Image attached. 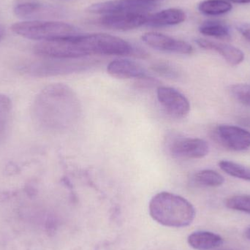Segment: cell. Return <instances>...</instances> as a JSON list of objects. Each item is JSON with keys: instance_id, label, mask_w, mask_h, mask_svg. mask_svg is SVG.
<instances>
[{"instance_id": "6da1fadb", "label": "cell", "mask_w": 250, "mask_h": 250, "mask_svg": "<svg viewBox=\"0 0 250 250\" xmlns=\"http://www.w3.org/2000/svg\"><path fill=\"white\" fill-rule=\"evenodd\" d=\"M32 114L42 127L48 130H64L79 120L80 102L71 88L62 83H54L42 89L37 96Z\"/></svg>"}, {"instance_id": "7a4b0ae2", "label": "cell", "mask_w": 250, "mask_h": 250, "mask_svg": "<svg viewBox=\"0 0 250 250\" xmlns=\"http://www.w3.org/2000/svg\"><path fill=\"white\" fill-rule=\"evenodd\" d=\"M148 209L151 218L166 227H187L195 217L193 205L186 198L171 192L156 194L150 201Z\"/></svg>"}, {"instance_id": "3957f363", "label": "cell", "mask_w": 250, "mask_h": 250, "mask_svg": "<svg viewBox=\"0 0 250 250\" xmlns=\"http://www.w3.org/2000/svg\"><path fill=\"white\" fill-rule=\"evenodd\" d=\"M11 29L22 38L40 42L64 39L78 35L73 25L51 21H23L12 25Z\"/></svg>"}, {"instance_id": "277c9868", "label": "cell", "mask_w": 250, "mask_h": 250, "mask_svg": "<svg viewBox=\"0 0 250 250\" xmlns=\"http://www.w3.org/2000/svg\"><path fill=\"white\" fill-rule=\"evenodd\" d=\"M42 58V60H29L21 63L19 65V70L33 77L42 78L82 71L89 68L90 66L86 62H77L70 60Z\"/></svg>"}, {"instance_id": "5b68a950", "label": "cell", "mask_w": 250, "mask_h": 250, "mask_svg": "<svg viewBox=\"0 0 250 250\" xmlns=\"http://www.w3.org/2000/svg\"><path fill=\"white\" fill-rule=\"evenodd\" d=\"M88 55L129 56L135 50L127 41L108 34L79 35Z\"/></svg>"}, {"instance_id": "8992f818", "label": "cell", "mask_w": 250, "mask_h": 250, "mask_svg": "<svg viewBox=\"0 0 250 250\" xmlns=\"http://www.w3.org/2000/svg\"><path fill=\"white\" fill-rule=\"evenodd\" d=\"M79 36L77 35L64 39L38 42L34 45V53L40 57L62 60H76L87 57Z\"/></svg>"}, {"instance_id": "52a82bcc", "label": "cell", "mask_w": 250, "mask_h": 250, "mask_svg": "<svg viewBox=\"0 0 250 250\" xmlns=\"http://www.w3.org/2000/svg\"><path fill=\"white\" fill-rule=\"evenodd\" d=\"M157 97L163 110L173 118L183 119L189 114V101L177 89L168 86H159Z\"/></svg>"}, {"instance_id": "ba28073f", "label": "cell", "mask_w": 250, "mask_h": 250, "mask_svg": "<svg viewBox=\"0 0 250 250\" xmlns=\"http://www.w3.org/2000/svg\"><path fill=\"white\" fill-rule=\"evenodd\" d=\"M213 136L222 146L233 151H243L250 147V132L233 125L217 126Z\"/></svg>"}, {"instance_id": "9c48e42d", "label": "cell", "mask_w": 250, "mask_h": 250, "mask_svg": "<svg viewBox=\"0 0 250 250\" xmlns=\"http://www.w3.org/2000/svg\"><path fill=\"white\" fill-rule=\"evenodd\" d=\"M154 4L140 0H113L92 4L89 11L95 14L109 15L123 13H146L154 8Z\"/></svg>"}, {"instance_id": "30bf717a", "label": "cell", "mask_w": 250, "mask_h": 250, "mask_svg": "<svg viewBox=\"0 0 250 250\" xmlns=\"http://www.w3.org/2000/svg\"><path fill=\"white\" fill-rule=\"evenodd\" d=\"M169 151L177 158L201 159L208 154L209 146L201 138H179L170 141Z\"/></svg>"}, {"instance_id": "8fae6325", "label": "cell", "mask_w": 250, "mask_h": 250, "mask_svg": "<svg viewBox=\"0 0 250 250\" xmlns=\"http://www.w3.org/2000/svg\"><path fill=\"white\" fill-rule=\"evenodd\" d=\"M141 38L147 45L157 51L185 55L193 52V48L188 42L159 32H147Z\"/></svg>"}, {"instance_id": "7c38bea8", "label": "cell", "mask_w": 250, "mask_h": 250, "mask_svg": "<svg viewBox=\"0 0 250 250\" xmlns=\"http://www.w3.org/2000/svg\"><path fill=\"white\" fill-rule=\"evenodd\" d=\"M149 15L144 13H123L105 15L100 19L99 23L104 27L119 31L138 29L148 22Z\"/></svg>"}, {"instance_id": "4fadbf2b", "label": "cell", "mask_w": 250, "mask_h": 250, "mask_svg": "<svg viewBox=\"0 0 250 250\" xmlns=\"http://www.w3.org/2000/svg\"><path fill=\"white\" fill-rule=\"evenodd\" d=\"M107 72L113 77L121 79L137 80L148 75L145 69L139 64L126 59L113 60L108 64Z\"/></svg>"}, {"instance_id": "5bb4252c", "label": "cell", "mask_w": 250, "mask_h": 250, "mask_svg": "<svg viewBox=\"0 0 250 250\" xmlns=\"http://www.w3.org/2000/svg\"><path fill=\"white\" fill-rule=\"evenodd\" d=\"M196 43L206 50L217 51L231 65H238L245 60V54L242 50L233 45L223 42H214L205 39H197Z\"/></svg>"}, {"instance_id": "9a60e30c", "label": "cell", "mask_w": 250, "mask_h": 250, "mask_svg": "<svg viewBox=\"0 0 250 250\" xmlns=\"http://www.w3.org/2000/svg\"><path fill=\"white\" fill-rule=\"evenodd\" d=\"M13 13L24 21H41L51 13V10L38 1H23L14 6Z\"/></svg>"}, {"instance_id": "2e32d148", "label": "cell", "mask_w": 250, "mask_h": 250, "mask_svg": "<svg viewBox=\"0 0 250 250\" xmlns=\"http://www.w3.org/2000/svg\"><path fill=\"white\" fill-rule=\"evenodd\" d=\"M189 246L197 250H211L221 246L223 239L220 235L212 232L195 231L188 238Z\"/></svg>"}, {"instance_id": "e0dca14e", "label": "cell", "mask_w": 250, "mask_h": 250, "mask_svg": "<svg viewBox=\"0 0 250 250\" xmlns=\"http://www.w3.org/2000/svg\"><path fill=\"white\" fill-rule=\"evenodd\" d=\"M186 14L178 8H169L148 16L146 24L151 26H173L185 21Z\"/></svg>"}, {"instance_id": "ac0fdd59", "label": "cell", "mask_w": 250, "mask_h": 250, "mask_svg": "<svg viewBox=\"0 0 250 250\" xmlns=\"http://www.w3.org/2000/svg\"><path fill=\"white\" fill-rule=\"evenodd\" d=\"M233 5L227 0H204L198 4L201 13L208 16H219L229 13Z\"/></svg>"}, {"instance_id": "d6986e66", "label": "cell", "mask_w": 250, "mask_h": 250, "mask_svg": "<svg viewBox=\"0 0 250 250\" xmlns=\"http://www.w3.org/2000/svg\"><path fill=\"white\" fill-rule=\"evenodd\" d=\"M200 32L207 36L225 39L230 38V31L229 26L220 21H208L199 28Z\"/></svg>"}, {"instance_id": "ffe728a7", "label": "cell", "mask_w": 250, "mask_h": 250, "mask_svg": "<svg viewBox=\"0 0 250 250\" xmlns=\"http://www.w3.org/2000/svg\"><path fill=\"white\" fill-rule=\"evenodd\" d=\"M12 102L8 97L0 94V141L5 136L10 125Z\"/></svg>"}, {"instance_id": "44dd1931", "label": "cell", "mask_w": 250, "mask_h": 250, "mask_svg": "<svg viewBox=\"0 0 250 250\" xmlns=\"http://www.w3.org/2000/svg\"><path fill=\"white\" fill-rule=\"evenodd\" d=\"M194 182L198 185L205 187L221 186L225 182L222 175L212 170H203L195 173L193 177Z\"/></svg>"}, {"instance_id": "7402d4cb", "label": "cell", "mask_w": 250, "mask_h": 250, "mask_svg": "<svg viewBox=\"0 0 250 250\" xmlns=\"http://www.w3.org/2000/svg\"><path fill=\"white\" fill-rule=\"evenodd\" d=\"M220 168L233 177L250 181V167L238 164L234 162L223 160L219 163Z\"/></svg>"}, {"instance_id": "603a6c76", "label": "cell", "mask_w": 250, "mask_h": 250, "mask_svg": "<svg viewBox=\"0 0 250 250\" xmlns=\"http://www.w3.org/2000/svg\"><path fill=\"white\" fill-rule=\"evenodd\" d=\"M226 205L230 209L250 214V195H242L231 197L226 200Z\"/></svg>"}, {"instance_id": "cb8c5ba5", "label": "cell", "mask_w": 250, "mask_h": 250, "mask_svg": "<svg viewBox=\"0 0 250 250\" xmlns=\"http://www.w3.org/2000/svg\"><path fill=\"white\" fill-rule=\"evenodd\" d=\"M232 95L243 105L250 107V85L236 84L231 86Z\"/></svg>"}, {"instance_id": "d4e9b609", "label": "cell", "mask_w": 250, "mask_h": 250, "mask_svg": "<svg viewBox=\"0 0 250 250\" xmlns=\"http://www.w3.org/2000/svg\"><path fill=\"white\" fill-rule=\"evenodd\" d=\"M151 68H152L153 71L166 79H176L180 76L179 72L168 63H156V64H153Z\"/></svg>"}, {"instance_id": "484cf974", "label": "cell", "mask_w": 250, "mask_h": 250, "mask_svg": "<svg viewBox=\"0 0 250 250\" xmlns=\"http://www.w3.org/2000/svg\"><path fill=\"white\" fill-rule=\"evenodd\" d=\"M159 84H160V82L157 79H154L148 75H146L141 79H137L136 86L141 89L154 87V86H158Z\"/></svg>"}, {"instance_id": "4316f807", "label": "cell", "mask_w": 250, "mask_h": 250, "mask_svg": "<svg viewBox=\"0 0 250 250\" xmlns=\"http://www.w3.org/2000/svg\"><path fill=\"white\" fill-rule=\"evenodd\" d=\"M238 32L250 42V23H239L236 24Z\"/></svg>"}, {"instance_id": "83f0119b", "label": "cell", "mask_w": 250, "mask_h": 250, "mask_svg": "<svg viewBox=\"0 0 250 250\" xmlns=\"http://www.w3.org/2000/svg\"><path fill=\"white\" fill-rule=\"evenodd\" d=\"M239 123L244 126L250 128V117H242L239 119Z\"/></svg>"}, {"instance_id": "f1b7e54d", "label": "cell", "mask_w": 250, "mask_h": 250, "mask_svg": "<svg viewBox=\"0 0 250 250\" xmlns=\"http://www.w3.org/2000/svg\"><path fill=\"white\" fill-rule=\"evenodd\" d=\"M230 2L236 3V4H248L250 3V0H227Z\"/></svg>"}, {"instance_id": "f546056e", "label": "cell", "mask_w": 250, "mask_h": 250, "mask_svg": "<svg viewBox=\"0 0 250 250\" xmlns=\"http://www.w3.org/2000/svg\"><path fill=\"white\" fill-rule=\"evenodd\" d=\"M4 29L2 26L0 25V41L2 40V38H4Z\"/></svg>"}, {"instance_id": "4dcf8cb0", "label": "cell", "mask_w": 250, "mask_h": 250, "mask_svg": "<svg viewBox=\"0 0 250 250\" xmlns=\"http://www.w3.org/2000/svg\"><path fill=\"white\" fill-rule=\"evenodd\" d=\"M141 1H144V2L151 3V4H154L156 1L157 0H140Z\"/></svg>"}, {"instance_id": "1f68e13d", "label": "cell", "mask_w": 250, "mask_h": 250, "mask_svg": "<svg viewBox=\"0 0 250 250\" xmlns=\"http://www.w3.org/2000/svg\"><path fill=\"white\" fill-rule=\"evenodd\" d=\"M245 236L250 240V228L246 230V232H245Z\"/></svg>"}, {"instance_id": "d6a6232c", "label": "cell", "mask_w": 250, "mask_h": 250, "mask_svg": "<svg viewBox=\"0 0 250 250\" xmlns=\"http://www.w3.org/2000/svg\"></svg>"}]
</instances>
